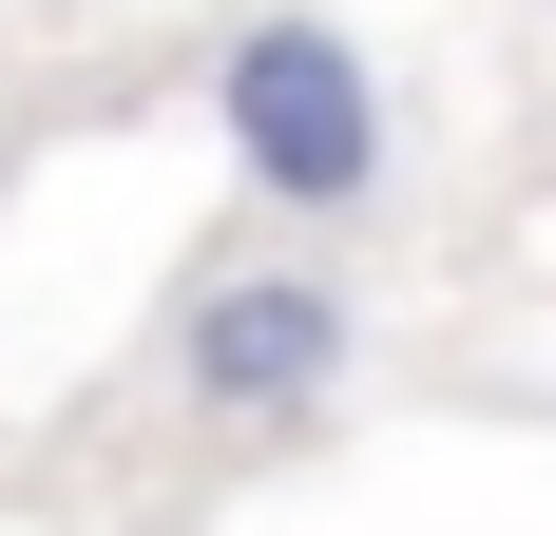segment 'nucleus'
<instances>
[{
	"label": "nucleus",
	"instance_id": "f257e3e1",
	"mask_svg": "<svg viewBox=\"0 0 556 536\" xmlns=\"http://www.w3.org/2000/svg\"><path fill=\"white\" fill-rule=\"evenodd\" d=\"M212 115H230V173H250L288 230L384 212V173H403L384 58L345 39V20H307V0H269V20H230V39H212Z\"/></svg>",
	"mask_w": 556,
	"mask_h": 536
},
{
	"label": "nucleus",
	"instance_id": "f03ea898",
	"mask_svg": "<svg viewBox=\"0 0 556 536\" xmlns=\"http://www.w3.org/2000/svg\"><path fill=\"white\" fill-rule=\"evenodd\" d=\"M365 365V307H345V268L307 250H212L192 268V307H173V403L212 441H307Z\"/></svg>",
	"mask_w": 556,
	"mask_h": 536
}]
</instances>
